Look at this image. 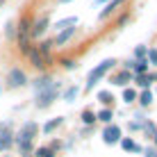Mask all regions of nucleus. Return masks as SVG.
Listing matches in <instances>:
<instances>
[{
    "mask_svg": "<svg viewBox=\"0 0 157 157\" xmlns=\"http://www.w3.org/2000/svg\"><path fill=\"white\" fill-rule=\"evenodd\" d=\"M121 146H123V150H139V146L132 141V139H123L121 141Z\"/></svg>",
    "mask_w": 157,
    "mask_h": 157,
    "instance_id": "dca6fc26",
    "label": "nucleus"
},
{
    "mask_svg": "<svg viewBox=\"0 0 157 157\" xmlns=\"http://www.w3.org/2000/svg\"><path fill=\"white\" fill-rule=\"evenodd\" d=\"M155 157H157V155H155Z\"/></svg>",
    "mask_w": 157,
    "mask_h": 157,
    "instance_id": "7c9ffc66",
    "label": "nucleus"
},
{
    "mask_svg": "<svg viewBox=\"0 0 157 157\" xmlns=\"http://www.w3.org/2000/svg\"><path fill=\"white\" fill-rule=\"evenodd\" d=\"M139 100H141V105H150V100H153V94H150V91H144Z\"/></svg>",
    "mask_w": 157,
    "mask_h": 157,
    "instance_id": "4be33fe9",
    "label": "nucleus"
},
{
    "mask_svg": "<svg viewBox=\"0 0 157 157\" xmlns=\"http://www.w3.org/2000/svg\"><path fill=\"white\" fill-rule=\"evenodd\" d=\"M128 80H130V73L125 71V73H121V75H118V78L114 80V82H116V84H125V82H128Z\"/></svg>",
    "mask_w": 157,
    "mask_h": 157,
    "instance_id": "b1692460",
    "label": "nucleus"
},
{
    "mask_svg": "<svg viewBox=\"0 0 157 157\" xmlns=\"http://www.w3.org/2000/svg\"><path fill=\"white\" fill-rule=\"evenodd\" d=\"M73 34H75V28H66V30H62V32H59V34L55 36V46H62V43H66Z\"/></svg>",
    "mask_w": 157,
    "mask_h": 157,
    "instance_id": "423d86ee",
    "label": "nucleus"
},
{
    "mask_svg": "<svg viewBox=\"0 0 157 157\" xmlns=\"http://www.w3.org/2000/svg\"><path fill=\"white\" fill-rule=\"evenodd\" d=\"M18 148H21V153H23V155H30L32 153V141H21Z\"/></svg>",
    "mask_w": 157,
    "mask_h": 157,
    "instance_id": "a211bd4d",
    "label": "nucleus"
},
{
    "mask_svg": "<svg viewBox=\"0 0 157 157\" xmlns=\"http://www.w3.org/2000/svg\"><path fill=\"white\" fill-rule=\"evenodd\" d=\"M28 55H30V59H32V64H34L36 68L46 66V64H43V55H41L39 50H28Z\"/></svg>",
    "mask_w": 157,
    "mask_h": 157,
    "instance_id": "1a4fd4ad",
    "label": "nucleus"
},
{
    "mask_svg": "<svg viewBox=\"0 0 157 157\" xmlns=\"http://www.w3.org/2000/svg\"><path fill=\"white\" fill-rule=\"evenodd\" d=\"M12 146V134H9V128H5L0 132V150H7Z\"/></svg>",
    "mask_w": 157,
    "mask_h": 157,
    "instance_id": "6e6552de",
    "label": "nucleus"
},
{
    "mask_svg": "<svg viewBox=\"0 0 157 157\" xmlns=\"http://www.w3.org/2000/svg\"><path fill=\"white\" fill-rule=\"evenodd\" d=\"M98 118H100V121H105V123L112 121V109H102L100 114H98Z\"/></svg>",
    "mask_w": 157,
    "mask_h": 157,
    "instance_id": "5701e85b",
    "label": "nucleus"
},
{
    "mask_svg": "<svg viewBox=\"0 0 157 157\" xmlns=\"http://www.w3.org/2000/svg\"><path fill=\"white\" fill-rule=\"evenodd\" d=\"M57 125H62V118H52V121H48L46 128H43V132H52Z\"/></svg>",
    "mask_w": 157,
    "mask_h": 157,
    "instance_id": "2eb2a0df",
    "label": "nucleus"
},
{
    "mask_svg": "<svg viewBox=\"0 0 157 157\" xmlns=\"http://www.w3.org/2000/svg\"><path fill=\"white\" fill-rule=\"evenodd\" d=\"M157 153H155V150H150V148H146V157H155Z\"/></svg>",
    "mask_w": 157,
    "mask_h": 157,
    "instance_id": "cd10ccee",
    "label": "nucleus"
},
{
    "mask_svg": "<svg viewBox=\"0 0 157 157\" xmlns=\"http://www.w3.org/2000/svg\"><path fill=\"white\" fill-rule=\"evenodd\" d=\"M155 141H157V134H155Z\"/></svg>",
    "mask_w": 157,
    "mask_h": 157,
    "instance_id": "c756f323",
    "label": "nucleus"
},
{
    "mask_svg": "<svg viewBox=\"0 0 157 157\" xmlns=\"http://www.w3.org/2000/svg\"><path fill=\"white\" fill-rule=\"evenodd\" d=\"M155 78H157V75H139L137 82L141 84V86H148V84H150V80H155Z\"/></svg>",
    "mask_w": 157,
    "mask_h": 157,
    "instance_id": "f3484780",
    "label": "nucleus"
},
{
    "mask_svg": "<svg viewBox=\"0 0 157 157\" xmlns=\"http://www.w3.org/2000/svg\"><path fill=\"white\" fill-rule=\"evenodd\" d=\"M68 25H78V18H75V16H68V18H62V21H57V25H55V28H57V30H66Z\"/></svg>",
    "mask_w": 157,
    "mask_h": 157,
    "instance_id": "9b49d317",
    "label": "nucleus"
},
{
    "mask_svg": "<svg viewBox=\"0 0 157 157\" xmlns=\"http://www.w3.org/2000/svg\"><path fill=\"white\" fill-rule=\"evenodd\" d=\"M82 121L86 123V125H91V123H94V121H96V116H94V112H89V109H86V112H84V114H82Z\"/></svg>",
    "mask_w": 157,
    "mask_h": 157,
    "instance_id": "aec40b11",
    "label": "nucleus"
},
{
    "mask_svg": "<svg viewBox=\"0 0 157 157\" xmlns=\"http://www.w3.org/2000/svg\"><path fill=\"white\" fill-rule=\"evenodd\" d=\"M36 157H52V155H50L48 148H39V150H36Z\"/></svg>",
    "mask_w": 157,
    "mask_h": 157,
    "instance_id": "393cba45",
    "label": "nucleus"
},
{
    "mask_svg": "<svg viewBox=\"0 0 157 157\" xmlns=\"http://www.w3.org/2000/svg\"><path fill=\"white\" fill-rule=\"evenodd\" d=\"M134 98H137V94H134L132 89H125V91H123V100H125V102H132Z\"/></svg>",
    "mask_w": 157,
    "mask_h": 157,
    "instance_id": "412c9836",
    "label": "nucleus"
},
{
    "mask_svg": "<svg viewBox=\"0 0 157 157\" xmlns=\"http://www.w3.org/2000/svg\"><path fill=\"white\" fill-rule=\"evenodd\" d=\"M132 68H134V71H137L139 75H144L146 71H148V62H146V59H139V62H132Z\"/></svg>",
    "mask_w": 157,
    "mask_h": 157,
    "instance_id": "ddd939ff",
    "label": "nucleus"
},
{
    "mask_svg": "<svg viewBox=\"0 0 157 157\" xmlns=\"http://www.w3.org/2000/svg\"><path fill=\"white\" fill-rule=\"evenodd\" d=\"M78 94H80V89H78V86H68V89H66V94H64V100L73 102L75 98H78Z\"/></svg>",
    "mask_w": 157,
    "mask_h": 157,
    "instance_id": "4468645a",
    "label": "nucleus"
},
{
    "mask_svg": "<svg viewBox=\"0 0 157 157\" xmlns=\"http://www.w3.org/2000/svg\"><path fill=\"white\" fill-rule=\"evenodd\" d=\"M7 82H9V86H23L25 84V73L21 71V68H12Z\"/></svg>",
    "mask_w": 157,
    "mask_h": 157,
    "instance_id": "7ed1b4c3",
    "label": "nucleus"
},
{
    "mask_svg": "<svg viewBox=\"0 0 157 157\" xmlns=\"http://www.w3.org/2000/svg\"><path fill=\"white\" fill-rule=\"evenodd\" d=\"M57 91H59V84H52V86H48L46 91H39V94H36V107H48L57 98Z\"/></svg>",
    "mask_w": 157,
    "mask_h": 157,
    "instance_id": "f03ea898",
    "label": "nucleus"
},
{
    "mask_svg": "<svg viewBox=\"0 0 157 157\" xmlns=\"http://www.w3.org/2000/svg\"><path fill=\"white\" fill-rule=\"evenodd\" d=\"M146 52H148V50H146V46H137V50H134V55H137V57H144Z\"/></svg>",
    "mask_w": 157,
    "mask_h": 157,
    "instance_id": "a878e982",
    "label": "nucleus"
},
{
    "mask_svg": "<svg viewBox=\"0 0 157 157\" xmlns=\"http://www.w3.org/2000/svg\"><path fill=\"white\" fill-rule=\"evenodd\" d=\"M112 66H114V59H105L102 64H98V66H96L94 71L89 73V82H86V89H94V84L98 82V80H100L107 71H112Z\"/></svg>",
    "mask_w": 157,
    "mask_h": 157,
    "instance_id": "f257e3e1",
    "label": "nucleus"
},
{
    "mask_svg": "<svg viewBox=\"0 0 157 157\" xmlns=\"http://www.w3.org/2000/svg\"><path fill=\"white\" fill-rule=\"evenodd\" d=\"M148 57H150V62L157 66V50H148Z\"/></svg>",
    "mask_w": 157,
    "mask_h": 157,
    "instance_id": "bb28decb",
    "label": "nucleus"
},
{
    "mask_svg": "<svg viewBox=\"0 0 157 157\" xmlns=\"http://www.w3.org/2000/svg\"><path fill=\"white\" fill-rule=\"evenodd\" d=\"M59 2H68V0H59Z\"/></svg>",
    "mask_w": 157,
    "mask_h": 157,
    "instance_id": "c85d7f7f",
    "label": "nucleus"
},
{
    "mask_svg": "<svg viewBox=\"0 0 157 157\" xmlns=\"http://www.w3.org/2000/svg\"><path fill=\"white\" fill-rule=\"evenodd\" d=\"M102 139H105V144H116L118 139H121V130L116 125H109L105 130V134H102Z\"/></svg>",
    "mask_w": 157,
    "mask_h": 157,
    "instance_id": "39448f33",
    "label": "nucleus"
},
{
    "mask_svg": "<svg viewBox=\"0 0 157 157\" xmlns=\"http://www.w3.org/2000/svg\"><path fill=\"white\" fill-rule=\"evenodd\" d=\"M98 100H100V102H105V105H107V102H112L114 98H112V94H109V91H100V94H98Z\"/></svg>",
    "mask_w": 157,
    "mask_h": 157,
    "instance_id": "6ab92c4d",
    "label": "nucleus"
},
{
    "mask_svg": "<svg viewBox=\"0 0 157 157\" xmlns=\"http://www.w3.org/2000/svg\"><path fill=\"white\" fill-rule=\"evenodd\" d=\"M52 84H55V82H52L50 78H39L34 82V89H36V94H39V91H46L48 86H52Z\"/></svg>",
    "mask_w": 157,
    "mask_h": 157,
    "instance_id": "9d476101",
    "label": "nucleus"
},
{
    "mask_svg": "<svg viewBox=\"0 0 157 157\" xmlns=\"http://www.w3.org/2000/svg\"><path fill=\"white\" fill-rule=\"evenodd\" d=\"M34 134H36V125L34 123H25V125L21 128V132H18V144L21 141H32Z\"/></svg>",
    "mask_w": 157,
    "mask_h": 157,
    "instance_id": "20e7f679",
    "label": "nucleus"
},
{
    "mask_svg": "<svg viewBox=\"0 0 157 157\" xmlns=\"http://www.w3.org/2000/svg\"><path fill=\"white\" fill-rule=\"evenodd\" d=\"M121 2H125V0H112V2L107 5V7L102 9V12H100V18H105V16H109V14L114 12V9H116V7H118V5H121Z\"/></svg>",
    "mask_w": 157,
    "mask_h": 157,
    "instance_id": "f8f14e48",
    "label": "nucleus"
},
{
    "mask_svg": "<svg viewBox=\"0 0 157 157\" xmlns=\"http://www.w3.org/2000/svg\"><path fill=\"white\" fill-rule=\"evenodd\" d=\"M46 28H48V16H43L41 21H36V23H34V28H32L30 34H32V36H39V34L46 32Z\"/></svg>",
    "mask_w": 157,
    "mask_h": 157,
    "instance_id": "0eeeda50",
    "label": "nucleus"
}]
</instances>
